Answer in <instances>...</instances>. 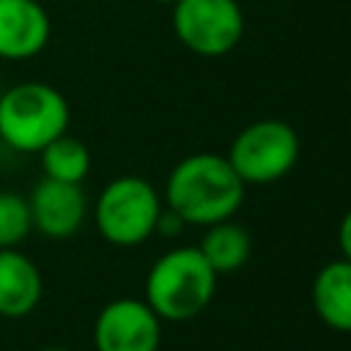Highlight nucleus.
Returning <instances> with one entry per match:
<instances>
[{"label": "nucleus", "mask_w": 351, "mask_h": 351, "mask_svg": "<svg viewBox=\"0 0 351 351\" xmlns=\"http://www.w3.org/2000/svg\"><path fill=\"white\" fill-rule=\"evenodd\" d=\"M313 307L335 332H351V263L332 261L313 280Z\"/></svg>", "instance_id": "9b49d317"}, {"label": "nucleus", "mask_w": 351, "mask_h": 351, "mask_svg": "<svg viewBox=\"0 0 351 351\" xmlns=\"http://www.w3.org/2000/svg\"><path fill=\"white\" fill-rule=\"evenodd\" d=\"M52 33L47 8L38 0H0V58L30 60Z\"/></svg>", "instance_id": "1a4fd4ad"}, {"label": "nucleus", "mask_w": 351, "mask_h": 351, "mask_svg": "<svg viewBox=\"0 0 351 351\" xmlns=\"http://www.w3.org/2000/svg\"><path fill=\"white\" fill-rule=\"evenodd\" d=\"M337 244H340L343 261L351 263V208H348L346 217L340 219V228H337Z\"/></svg>", "instance_id": "dca6fc26"}, {"label": "nucleus", "mask_w": 351, "mask_h": 351, "mask_svg": "<svg viewBox=\"0 0 351 351\" xmlns=\"http://www.w3.org/2000/svg\"><path fill=\"white\" fill-rule=\"evenodd\" d=\"M299 159V137L296 132L277 118L255 121L244 126L230 151L228 162L244 184H269L291 173Z\"/></svg>", "instance_id": "39448f33"}, {"label": "nucleus", "mask_w": 351, "mask_h": 351, "mask_svg": "<svg viewBox=\"0 0 351 351\" xmlns=\"http://www.w3.org/2000/svg\"><path fill=\"white\" fill-rule=\"evenodd\" d=\"M41 351H71V348H63V346H47V348H41Z\"/></svg>", "instance_id": "f3484780"}, {"label": "nucleus", "mask_w": 351, "mask_h": 351, "mask_svg": "<svg viewBox=\"0 0 351 351\" xmlns=\"http://www.w3.org/2000/svg\"><path fill=\"white\" fill-rule=\"evenodd\" d=\"M184 225H186V222H184V217H181V214H176L170 206L159 211V219H156V230H159V233L173 236V233H181V228H184Z\"/></svg>", "instance_id": "2eb2a0df"}, {"label": "nucleus", "mask_w": 351, "mask_h": 351, "mask_svg": "<svg viewBox=\"0 0 351 351\" xmlns=\"http://www.w3.org/2000/svg\"><path fill=\"white\" fill-rule=\"evenodd\" d=\"M38 154H41V170H44V176L47 178H55V181L82 184V178L90 170V151L85 148L82 140H77L71 134L55 137Z\"/></svg>", "instance_id": "ddd939ff"}, {"label": "nucleus", "mask_w": 351, "mask_h": 351, "mask_svg": "<svg viewBox=\"0 0 351 351\" xmlns=\"http://www.w3.org/2000/svg\"><path fill=\"white\" fill-rule=\"evenodd\" d=\"M69 101L47 82H19L0 90V140L19 154H38L66 134Z\"/></svg>", "instance_id": "7ed1b4c3"}, {"label": "nucleus", "mask_w": 351, "mask_h": 351, "mask_svg": "<svg viewBox=\"0 0 351 351\" xmlns=\"http://www.w3.org/2000/svg\"><path fill=\"white\" fill-rule=\"evenodd\" d=\"M217 288V271L197 247L165 252L145 277V302L162 321H189L200 315Z\"/></svg>", "instance_id": "f03ea898"}, {"label": "nucleus", "mask_w": 351, "mask_h": 351, "mask_svg": "<svg viewBox=\"0 0 351 351\" xmlns=\"http://www.w3.org/2000/svg\"><path fill=\"white\" fill-rule=\"evenodd\" d=\"M197 250L219 277V274L236 271V269H241L247 263V258L252 252V239H250L247 228L222 219V222L208 225V230H206V236H203Z\"/></svg>", "instance_id": "f8f14e48"}, {"label": "nucleus", "mask_w": 351, "mask_h": 351, "mask_svg": "<svg viewBox=\"0 0 351 351\" xmlns=\"http://www.w3.org/2000/svg\"><path fill=\"white\" fill-rule=\"evenodd\" d=\"M162 203L156 189L140 176H121L112 178L93 208L99 233L118 247L143 244L151 233H156Z\"/></svg>", "instance_id": "20e7f679"}, {"label": "nucleus", "mask_w": 351, "mask_h": 351, "mask_svg": "<svg viewBox=\"0 0 351 351\" xmlns=\"http://www.w3.org/2000/svg\"><path fill=\"white\" fill-rule=\"evenodd\" d=\"M165 197L186 225H214L236 214L244 200V181L228 156L192 154L170 170Z\"/></svg>", "instance_id": "f257e3e1"}, {"label": "nucleus", "mask_w": 351, "mask_h": 351, "mask_svg": "<svg viewBox=\"0 0 351 351\" xmlns=\"http://www.w3.org/2000/svg\"><path fill=\"white\" fill-rule=\"evenodd\" d=\"M33 230L27 197L16 192H0V250L16 247Z\"/></svg>", "instance_id": "4468645a"}, {"label": "nucleus", "mask_w": 351, "mask_h": 351, "mask_svg": "<svg viewBox=\"0 0 351 351\" xmlns=\"http://www.w3.org/2000/svg\"><path fill=\"white\" fill-rule=\"evenodd\" d=\"M44 280L38 266L16 247L0 250V315L25 318L41 302Z\"/></svg>", "instance_id": "9d476101"}, {"label": "nucleus", "mask_w": 351, "mask_h": 351, "mask_svg": "<svg viewBox=\"0 0 351 351\" xmlns=\"http://www.w3.org/2000/svg\"><path fill=\"white\" fill-rule=\"evenodd\" d=\"M173 30L195 55L219 58L241 41L244 14L236 0H176Z\"/></svg>", "instance_id": "423d86ee"}, {"label": "nucleus", "mask_w": 351, "mask_h": 351, "mask_svg": "<svg viewBox=\"0 0 351 351\" xmlns=\"http://www.w3.org/2000/svg\"><path fill=\"white\" fill-rule=\"evenodd\" d=\"M33 228L47 239H71L85 219L88 200L80 184L41 178L27 195Z\"/></svg>", "instance_id": "6e6552de"}, {"label": "nucleus", "mask_w": 351, "mask_h": 351, "mask_svg": "<svg viewBox=\"0 0 351 351\" xmlns=\"http://www.w3.org/2000/svg\"><path fill=\"white\" fill-rule=\"evenodd\" d=\"M162 318L140 299H115L93 324L96 351H159Z\"/></svg>", "instance_id": "0eeeda50"}, {"label": "nucleus", "mask_w": 351, "mask_h": 351, "mask_svg": "<svg viewBox=\"0 0 351 351\" xmlns=\"http://www.w3.org/2000/svg\"><path fill=\"white\" fill-rule=\"evenodd\" d=\"M156 3H176V0H156Z\"/></svg>", "instance_id": "a211bd4d"}]
</instances>
